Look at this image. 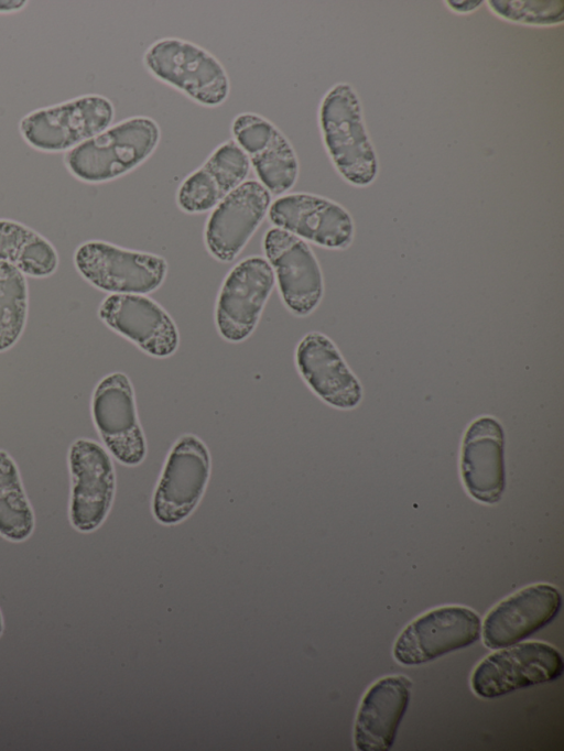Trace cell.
<instances>
[{
	"instance_id": "cell-1",
	"label": "cell",
	"mask_w": 564,
	"mask_h": 751,
	"mask_svg": "<svg viewBox=\"0 0 564 751\" xmlns=\"http://www.w3.org/2000/svg\"><path fill=\"white\" fill-rule=\"evenodd\" d=\"M319 126L325 148L337 172L349 184L365 187L377 177L379 165L367 133L356 90L338 83L324 96Z\"/></svg>"
},
{
	"instance_id": "cell-2",
	"label": "cell",
	"mask_w": 564,
	"mask_h": 751,
	"mask_svg": "<svg viewBox=\"0 0 564 751\" xmlns=\"http://www.w3.org/2000/svg\"><path fill=\"white\" fill-rule=\"evenodd\" d=\"M160 129L147 117H133L107 128L65 155L69 172L87 183L117 178L142 163L156 148Z\"/></svg>"
},
{
	"instance_id": "cell-3",
	"label": "cell",
	"mask_w": 564,
	"mask_h": 751,
	"mask_svg": "<svg viewBox=\"0 0 564 751\" xmlns=\"http://www.w3.org/2000/svg\"><path fill=\"white\" fill-rule=\"evenodd\" d=\"M115 116L109 99L85 95L24 116L19 131L32 148L44 152L72 150L106 130Z\"/></svg>"
},
{
	"instance_id": "cell-4",
	"label": "cell",
	"mask_w": 564,
	"mask_h": 751,
	"mask_svg": "<svg viewBox=\"0 0 564 751\" xmlns=\"http://www.w3.org/2000/svg\"><path fill=\"white\" fill-rule=\"evenodd\" d=\"M564 661L553 645L541 641L518 642L481 660L470 676L473 692L496 698L529 686L557 679Z\"/></svg>"
},
{
	"instance_id": "cell-5",
	"label": "cell",
	"mask_w": 564,
	"mask_h": 751,
	"mask_svg": "<svg viewBox=\"0 0 564 751\" xmlns=\"http://www.w3.org/2000/svg\"><path fill=\"white\" fill-rule=\"evenodd\" d=\"M144 64L156 78L205 106H217L229 94V80L221 64L187 41L163 39L155 42L144 54Z\"/></svg>"
},
{
	"instance_id": "cell-6",
	"label": "cell",
	"mask_w": 564,
	"mask_h": 751,
	"mask_svg": "<svg viewBox=\"0 0 564 751\" xmlns=\"http://www.w3.org/2000/svg\"><path fill=\"white\" fill-rule=\"evenodd\" d=\"M78 272L94 286L115 294H144L163 282L166 261L159 255L93 240L74 254Z\"/></svg>"
},
{
	"instance_id": "cell-7",
	"label": "cell",
	"mask_w": 564,
	"mask_h": 751,
	"mask_svg": "<svg viewBox=\"0 0 564 751\" xmlns=\"http://www.w3.org/2000/svg\"><path fill=\"white\" fill-rule=\"evenodd\" d=\"M481 634V620L464 606H443L412 620L393 645V657L402 665H420L466 647Z\"/></svg>"
},
{
	"instance_id": "cell-8",
	"label": "cell",
	"mask_w": 564,
	"mask_h": 751,
	"mask_svg": "<svg viewBox=\"0 0 564 751\" xmlns=\"http://www.w3.org/2000/svg\"><path fill=\"white\" fill-rule=\"evenodd\" d=\"M72 526L89 533L101 525L111 508L116 476L109 454L97 442L78 438L68 450Z\"/></svg>"
},
{
	"instance_id": "cell-9",
	"label": "cell",
	"mask_w": 564,
	"mask_h": 751,
	"mask_svg": "<svg viewBox=\"0 0 564 751\" xmlns=\"http://www.w3.org/2000/svg\"><path fill=\"white\" fill-rule=\"evenodd\" d=\"M210 474L205 444L183 435L171 449L153 497V514L163 524L184 520L199 502Z\"/></svg>"
},
{
	"instance_id": "cell-10",
	"label": "cell",
	"mask_w": 564,
	"mask_h": 751,
	"mask_svg": "<svg viewBox=\"0 0 564 751\" xmlns=\"http://www.w3.org/2000/svg\"><path fill=\"white\" fill-rule=\"evenodd\" d=\"M94 424L111 455L127 466L139 465L145 456L132 384L122 372L106 375L91 399Z\"/></svg>"
},
{
	"instance_id": "cell-11",
	"label": "cell",
	"mask_w": 564,
	"mask_h": 751,
	"mask_svg": "<svg viewBox=\"0 0 564 751\" xmlns=\"http://www.w3.org/2000/svg\"><path fill=\"white\" fill-rule=\"evenodd\" d=\"M274 282L272 266L257 255L242 260L228 273L215 314L221 337L239 342L253 331Z\"/></svg>"
},
{
	"instance_id": "cell-12",
	"label": "cell",
	"mask_w": 564,
	"mask_h": 751,
	"mask_svg": "<svg viewBox=\"0 0 564 751\" xmlns=\"http://www.w3.org/2000/svg\"><path fill=\"white\" fill-rule=\"evenodd\" d=\"M263 249L285 306L296 316L311 314L323 297L324 283L319 264L308 244L274 227L265 232Z\"/></svg>"
},
{
	"instance_id": "cell-13",
	"label": "cell",
	"mask_w": 564,
	"mask_h": 751,
	"mask_svg": "<svg viewBox=\"0 0 564 751\" xmlns=\"http://www.w3.org/2000/svg\"><path fill=\"white\" fill-rule=\"evenodd\" d=\"M270 221L301 239L328 249H346L354 239V220L339 204L313 194L281 196L269 208Z\"/></svg>"
},
{
	"instance_id": "cell-14",
	"label": "cell",
	"mask_w": 564,
	"mask_h": 751,
	"mask_svg": "<svg viewBox=\"0 0 564 751\" xmlns=\"http://www.w3.org/2000/svg\"><path fill=\"white\" fill-rule=\"evenodd\" d=\"M562 606L560 590L550 584L527 586L498 602L485 617L484 644L492 650L521 642L549 624Z\"/></svg>"
},
{
	"instance_id": "cell-15",
	"label": "cell",
	"mask_w": 564,
	"mask_h": 751,
	"mask_svg": "<svg viewBox=\"0 0 564 751\" xmlns=\"http://www.w3.org/2000/svg\"><path fill=\"white\" fill-rule=\"evenodd\" d=\"M271 205V194L257 181H246L213 210L205 228V243L221 262L232 261L257 230Z\"/></svg>"
},
{
	"instance_id": "cell-16",
	"label": "cell",
	"mask_w": 564,
	"mask_h": 751,
	"mask_svg": "<svg viewBox=\"0 0 564 751\" xmlns=\"http://www.w3.org/2000/svg\"><path fill=\"white\" fill-rule=\"evenodd\" d=\"M100 319L147 353L163 358L175 352L178 333L170 315L142 294H111L99 306Z\"/></svg>"
},
{
	"instance_id": "cell-17",
	"label": "cell",
	"mask_w": 564,
	"mask_h": 751,
	"mask_svg": "<svg viewBox=\"0 0 564 751\" xmlns=\"http://www.w3.org/2000/svg\"><path fill=\"white\" fill-rule=\"evenodd\" d=\"M231 130L270 194L278 196L293 187L299 162L292 145L274 124L254 113H240Z\"/></svg>"
},
{
	"instance_id": "cell-18",
	"label": "cell",
	"mask_w": 564,
	"mask_h": 751,
	"mask_svg": "<svg viewBox=\"0 0 564 751\" xmlns=\"http://www.w3.org/2000/svg\"><path fill=\"white\" fill-rule=\"evenodd\" d=\"M460 474L468 493L494 504L506 488L505 433L499 421L480 416L467 427L462 443Z\"/></svg>"
},
{
	"instance_id": "cell-19",
	"label": "cell",
	"mask_w": 564,
	"mask_h": 751,
	"mask_svg": "<svg viewBox=\"0 0 564 751\" xmlns=\"http://www.w3.org/2000/svg\"><path fill=\"white\" fill-rule=\"evenodd\" d=\"M297 369L323 401L349 410L362 399V388L335 344L318 331L306 334L296 347Z\"/></svg>"
},
{
	"instance_id": "cell-20",
	"label": "cell",
	"mask_w": 564,
	"mask_h": 751,
	"mask_svg": "<svg viewBox=\"0 0 564 751\" xmlns=\"http://www.w3.org/2000/svg\"><path fill=\"white\" fill-rule=\"evenodd\" d=\"M411 685L406 676L390 675L368 688L355 720L354 742L357 750L391 749L410 701Z\"/></svg>"
},
{
	"instance_id": "cell-21",
	"label": "cell",
	"mask_w": 564,
	"mask_h": 751,
	"mask_svg": "<svg viewBox=\"0 0 564 751\" xmlns=\"http://www.w3.org/2000/svg\"><path fill=\"white\" fill-rule=\"evenodd\" d=\"M249 170L243 150L235 141H227L185 178L177 192V205L191 214L207 211L242 184Z\"/></svg>"
},
{
	"instance_id": "cell-22",
	"label": "cell",
	"mask_w": 564,
	"mask_h": 751,
	"mask_svg": "<svg viewBox=\"0 0 564 751\" xmlns=\"http://www.w3.org/2000/svg\"><path fill=\"white\" fill-rule=\"evenodd\" d=\"M0 261L14 265L23 274L42 277L58 265L54 247L33 229L9 219H0Z\"/></svg>"
},
{
	"instance_id": "cell-23",
	"label": "cell",
	"mask_w": 564,
	"mask_h": 751,
	"mask_svg": "<svg viewBox=\"0 0 564 751\" xmlns=\"http://www.w3.org/2000/svg\"><path fill=\"white\" fill-rule=\"evenodd\" d=\"M35 527V516L11 456L0 449V535L23 542Z\"/></svg>"
},
{
	"instance_id": "cell-24",
	"label": "cell",
	"mask_w": 564,
	"mask_h": 751,
	"mask_svg": "<svg viewBox=\"0 0 564 751\" xmlns=\"http://www.w3.org/2000/svg\"><path fill=\"white\" fill-rule=\"evenodd\" d=\"M28 286L23 273L0 261V352L20 338L26 320Z\"/></svg>"
},
{
	"instance_id": "cell-25",
	"label": "cell",
	"mask_w": 564,
	"mask_h": 751,
	"mask_svg": "<svg viewBox=\"0 0 564 751\" xmlns=\"http://www.w3.org/2000/svg\"><path fill=\"white\" fill-rule=\"evenodd\" d=\"M488 4L498 17L516 23L545 26L564 20L562 0H490Z\"/></svg>"
},
{
	"instance_id": "cell-26",
	"label": "cell",
	"mask_w": 564,
	"mask_h": 751,
	"mask_svg": "<svg viewBox=\"0 0 564 751\" xmlns=\"http://www.w3.org/2000/svg\"><path fill=\"white\" fill-rule=\"evenodd\" d=\"M482 2L481 1H447L451 9L456 12H469L477 9Z\"/></svg>"
},
{
	"instance_id": "cell-27",
	"label": "cell",
	"mask_w": 564,
	"mask_h": 751,
	"mask_svg": "<svg viewBox=\"0 0 564 751\" xmlns=\"http://www.w3.org/2000/svg\"><path fill=\"white\" fill-rule=\"evenodd\" d=\"M3 629H4V623H3V618H2L1 610H0V636L3 633Z\"/></svg>"
}]
</instances>
